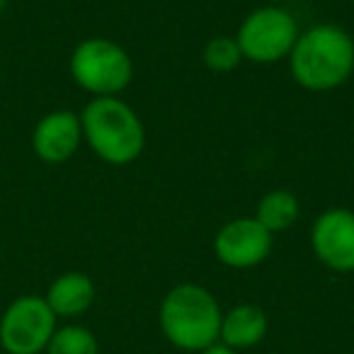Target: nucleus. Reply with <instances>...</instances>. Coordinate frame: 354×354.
I'll use <instances>...</instances> for the list:
<instances>
[{
  "mask_svg": "<svg viewBox=\"0 0 354 354\" xmlns=\"http://www.w3.org/2000/svg\"><path fill=\"white\" fill-rule=\"evenodd\" d=\"M294 80L306 90H335L354 71V39L337 25H318L299 35L289 54Z\"/></svg>",
  "mask_w": 354,
  "mask_h": 354,
  "instance_id": "f257e3e1",
  "label": "nucleus"
},
{
  "mask_svg": "<svg viewBox=\"0 0 354 354\" xmlns=\"http://www.w3.org/2000/svg\"><path fill=\"white\" fill-rule=\"evenodd\" d=\"M221 306L199 284H177L160 304V330L167 342L185 352H204L218 342Z\"/></svg>",
  "mask_w": 354,
  "mask_h": 354,
  "instance_id": "f03ea898",
  "label": "nucleus"
},
{
  "mask_svg": "<svg viewBox=\"0 0 354 354\" xmlns=\"http://www.w3.org/2000/svg\"><path fill=\"white\" fill-rule=\"evenodd\" d=\"M83 138L109 165H129L146 148L138 114L119 97H93L80 112Z\"/></svg>",
  "mask_w": 354,
  "mask_h": 354,
  "instance_id": "7ed1b4c3",
  "label": "nucleus"
},
{
  "mask_svg": "<svg viewBox=\"0 0 354 354\" xmlns=\"http://www.w3.org/2000/svg\"><path fill=\"white\" fill-rule=\"evenodd\" d=\"M71 75L85 93L95 97H114L133 78L131 56L117 41L93 37L80 41L71 54Z\"/></svg>",
  "mask_w": 354,
  "mask_h": 354,
  "instance_id": "20e7f679",
  "label": "nucleus"
},
{
  "mask_svg": "<svg viewBox=\"0 0 354 354\" xmlns=\"http://www.w3.org/2000/svg\"><path fill=\"white\" fill-rule=\"evenodd\" d=\"M299 39V25L284 8H260L243 20L238 30V46L243 59L252 64H274L291 54Z\"/></svg>",
  "mask_w": 354,
  "mask_h": 354,
  "instance_id": "39448f33",
  "label": "nucleus"
},
{
  "mask_svg": "<svg viewBox=\"0 0 354 354\" xmlns=\"http://www.w3.org/2000/svg\"><path fill=\"white\" fill-rule=\"evenodd\" d=\"M54 333V310L37 294L15 299L0 318V347L8 354H41Z\"/></svg>",
  "mask_w": 354,
  "mask_h": 354,
  "instance_id": "423d86ee",
  "label": "nucleus"
},
{
  "mask_svg": "<svg viewBox=\"0 0 354 354\" xmlns=\"http://www.w3.org/2000/svg\"><path fill=\"white\" fill-rule=\"evenodd\" d=\"M272 252V233L255 216L236 218L221 226L214 238V255L233 270H250Z\"/></svg>",
  "mask_w": 354,
  "mask_h": 354,
  "instance_id": "0eeeda50",
  "label": "nucleus"
},
{
  "mask_svg": "<svg viewBox=\"0 0 354 354\" xmlns=\"http://www.w3.org/2000/svg\"><path fill=\"white\" fill-rule=\"evenodd\" d=\"M310 245L320 262L333 272H354V212L328 209L313 223Z\"/></svg>",
  "mask_w": 354,
  "mask_h": 354,
  "instance_id": "6e6552de",
  "label": "nucleus"
},
{
  "mask_svg": "<svg viewBox=\"0 0 354 354\" xmlns=\"http://www.w3.org/2000/svg\"><path fill=\"white\" fill-rule=\"evenodd\" d=\"M80 143H83V124H80V114L71 109H56L44 114L32 131V148L37 158L51 165L71 160L78 153Z\"/></svg>",
  "mask_w": 354,
  "mask_h": 354,
  "instance_id": "1a4fd4ad",
  "label": "nucleus"
},
{
  "mask_svg": "<svg viewBox=\"0 0 354 354\" xmlns=\"http://www.w3.org/2000/svg\"><path fill=\"white\" fill-rule=\"evenodd\" d=\"M270 328V320L267 313L255 304H241L233 306L228 313H223L221 318V335H218V342L226 344V347L236 349H250L255 344H260L267 335Z\"/></svg>",
  "mask_w": 354,
  "mask_h": 354,
  "instance_id": "9d476101",
  "label": "nucleus"
},
{
  "mask_svg": "<svg viewBox=\"0 0 354 354\" xmlns=\"http://www.w3.org/2000/svg\"><path fill=\"white\" fill-rule=\"evenodd\" d=\"M44 299L56 318H75L93 306L95 284L83 272H66L51 281Z\"/></svg>",
  "mask_w": 354,
  "mask_h": 354,
  "instance_id": "9b49d317",
  "label": "nucleus"
},
{
  "mask_svg": "<svg viewBox=\"0 0 354 354\" xmlns=\"http://www.w3.org/2000/svg\"><path fill=\"white\" fill-rule=\"evenodd\" d=\"M299 212H301L299 199L294 194L286 192V189H274V192H267L260 199L255 218L274 236V233L286 231V228L294 226L296 218H299Z\"/></svg>",
  "mask_w": 354,
  "mask_h": 354,
  "instance_id": "f8f14e48",
  "label": "nucleus"
},
{
  "mask_svg": "<svg viewBox=\"0 0 354 354\" xmlns=\"http://www.w3.org/2000/svg\"><path fill=\"white\" fill-rule=\"evenodd\" d=\"M46 354H100L97 337L83 325H64L56 328L49 344L44 349Z\"/></svg>",
  "mask_w": 354,
  "mask_h": 354,
  "instance_id": "ddd939ff",
  "label": "nucleus"
},
{
  "mask_svg": "<svg viewBox=\"0 0 354 354\" xmlns=\"http://www.w3.org/2000/svg\"><path fill=\"white\" fill-rule=\"evenodd\" d=\"M243 54L238 46L236 37H214L207 46H204V64L207 68L216 71V73H228L241 64Z\"/></svg>",
  "mask_w": 354,
  "mask_h": 354,
  "instance_id": "4468645a",
  "label": "nucleus"
},
{
  "mask_svg": "<svg viewBox=\"0 0 354 354\" xmlns=\"http://www.w3.org/2000/svg\"><path fill=\"white\" fill-rule=\"evenodd\" d=\"M199 354H241V352H236V349H231V347H226V344L216 342V344H212V347H207L204 352H199Z\"/></svg>",
  "mask_w": 354,
  "mask_h": 354,
  "instance_id": "2eb2a0df",
  "label": "nucleus"
},
{
  "mask_svg": "<svg viewBox=\"0 0 354 354\" xmlns=\"http://www.w3.org/2000/svg\"><path fill=\"white\" fill-rule=\"evenodd\" d=\"M6 6H8V0H0V12L6 10Z\"/></svg>",
  "mask_w": 354,
  "mask_h": 354,
  "instance_id": "dca6fc26",
  "label": "nucleus"
}]
</instances>
